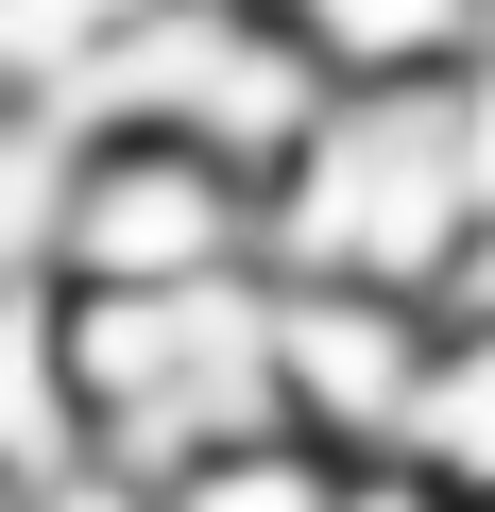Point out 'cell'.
Here are the masks:
<instances>
[{
	"mask_svg": "<svg viewBox=\"0 0 495 512\" xmlns=\"http://www.w3.org/2000/svg\"><path fill=\"white\" fill-rule=\"evenodd\" d=\"M427 376V291H359V274H274V410L308 444H393Z\"/></svg>",
	"mask_w": 495,
	"mask_h": 512,
	"instance_id": "obj_3",
	"label": "cell"
},
{
	"mask_svg": "<svg viewBox=\"0 0 495 512\" xmlns=\"http://www.w3.org/2000/svg\"><path fill=\"white\" fill-rule=\"evenodd\" d=\"M18 512H171V495H154L137 461H103V444H69L52 478H18Z\"/></svg>",
	"mask_w": 495,
	"mask_h": 512,
	"instance_id": "obj_7",
	"label": "cell"
},
{
	"mask_svg": "<svg viewBox=\"0 0 495 512\" xmlns=\"http://www.w3.org/2000/svg\"><path fill=\"white\" fill-rule=\"evenodd\" d=\"M188 274H274L257 171L154 120H86L69 205H52V291H188Z\"/></svg>",
	"mask_w": 495,
	"mask_h": 512,
	"instance_id": "obj_2",
	"label": "cell"
},
{
	"mask_svg": "<svg viewBox=\"0 0 495 512\" xmlns=\"http://www.w3.org/2000/svg\"><path fill=\"white\" fill-rule=\"evenodd\" d=\"M325 512H478V495H444V478H427V461H410V444H359V461H342V495H325Z\"/></svg>",
	"mask_w": 495,
	"mask_h": 512,
	"instance_id": "obj_8",
	"label": "cell"
},
{
	"mask_svg": "<svg viewBox=\"0 0 495 512\" xmlns=\"http://www.w3.org/2000/svg\"><path fill=\"white\" fill-rule=\"evenodd\" d=\"M154 495H171V512H325V495H342V444H308V427H239V444H188Z\"/></svg>",
	"mask_w": 495,
	"mask_h": 512,
	"instance_id": "obj_6",
	"label": "cell"
},
{
	"mask_svg": "<svg viewBox=\"0 0 495 512\" xmlns=\"http://www.w3.org/2000/svg\"><path fill=\"white\" fill-rule=\"evenodd\" d=\"M257 205H274V274H359V291H427V308H444L461 239H478L444 69H427V86H325Z\"/></svg>",
	"mask_w": 495,
	"mask_h": 512,
	"instance_id": "obj_1",
	"label": "cell"
},
{
	"mask_svg": "<svg viewBox=\"0 0 495 512\" xmlns=\"http://www.w3.org/2000/svg\"><path fill=\"white\" fill-rule=\"evenodd\" d=\"M274 18H291V52L325 86H427V69H461L495 35V0H274Z\"/></svg>",
	"mask_w": 495,
	"mask_h": 512,
	"instance_id": "obj_4",
	"label": "cell"
},
{
	"mask_svg": "<svg viewBox=\"0 0 495 512\" xmlns=\"http://www.w3.org/2000/svg\"><path fill=\"white\" fill-rule=\"evenodd\" d=\"M444 495L495 512V308H427V376H410V427H393Z\"/></svg>",
	"mask_w": 495,
	"mask_h": 512,
	"instance_id": "obj_5",
	"label": "cell"
},
{
	"mask_svg": "<svg viewBox=\"0 0 495 512\" xmlns=\"http://www.w3.org/2000/svg\"><path fill=\"white\" fill-rule=\"evenodd\" d=\"M0 512H18V478H0Z\"/></svg>",
	"mask_w": 495,
	"mask_h": 512,
	"instance_id": "obj_9",
	"label": "cell"
}]
</instances>
